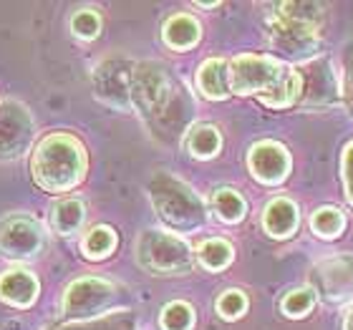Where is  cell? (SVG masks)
Masks as SVG:
<instances>
[{"instance_id":"1","label":"cell","mask_w":353,"mask_h":330,"mask_svg":"<svg viewBox=\"0 0 353 330\" xmlns=\"http://www.w3.org/2000/svg\"><path fill=\"white\" fill-rule=\"evenodd\" d=\"M190 96L176 91L170 74L157 63H134L132 71V106L159 136L179 132L184 114L190 111Z\"/></svg>"},{"instance_id":"2","label":"cell","mask_w":353,"mask_h":330,"mask_svg":"<svg viewBox=\"0 0 353 330\" xmlns=\"http://www.w3.org/2000/svg\"><path fill=\"white\" fill-rule=\"evenodd\" d=\"M88 154L81 139L71 134H48L38 141L30 156L33 182L48 194H63L83 182Z\"/></svg>"},{"instance_id":"3","label":"cell","mask_w":353,"mask_h":330,"mask_svg":"<svg viewBox=\"0 0 353 330\" xmlns=\"http://www.w3.org/2000/svg\"><path fill=\"white\" fill-rule=\"evenodd\" d=\"M149 197H152V207L159 214V220L176 232H194L205 225L207 205L190 184H184L174 174L159 172L152 176Z\"/></svg>"},{"instance_id":"4","label":"cell","mask_w":353,"mask_h":330,"mask_svg":"<svg viewBox=\"0 0 353 330\" xmlns=\"http://www.w3.org/2000/svg\"><path fill=\"white\" fill-rule=\"evenodd\" d=\"M137 260L154 275H179L192 267V249L164 229H144L137 240Z\"/></svg>"},{"instance_id":"5","label":"cell","mask_w":353,"mask_h":330,"mask_svg":"<svg viewBox=\"0 0 353 330\" xmlns=\"http://www.w3.org/2000/svg\"><path fill=\"white\" fill-rule=\"evenodd\" d=\"M46 243L43 225L33 214L15 212L0 220V257L8 262H33L43 255Z\"/></svg>"},{"instance_id":"6","label":"cell","mask_w":353,"mask_h":330,"mask_svg":"<svg viewBox=\"0 0 353 330\" xmlns=\"http://www.w3.org/2000/svg\"><path fill=\"white\" fill-rule=\"evenodd\" d=\"M285 63L272 56H258V53H240L228 63L230 94L235 96H263L280 81L285 74Z\"/></svg>"},{"instance_id":"7","label":"cell","mask_w":353,"mask_h":330,"mask_svg":"<svg viewBox=\"0 0 353 330\" xmlns=\"http://www.w3.org/2000/svg\"><path fill=\"white\" fill-rule=\"evenodd\" d=\"M117 300V285L103 278H79L63 290L61 310L68 320H94Z\"/></svg>"},{"instance_id":"8","label":"cell","mask_w":353,"mask_h":330,"mask_svg":"<svg viewBox=\"0 0 353 330\" xmlns=\"http://www.w3.org/2000/svg\"><path fill=\"white\" fill-rule=\"evenodd\" d=\"M36 124L26 103L18 99L0 101V162L21 159L33 144Z\"/></svg>"},{"instance_id":"9","label":"cell","mask_w":353,"mask_h":330,"mask_svg":"<svg viewBox=\"0 0 353 330\" xmlns=\"http://www.w3.org/2000/svg\"><path fill=\"white\" fill-rule=\"evenodd\" d=\"M295 74L301 79V96L298 101L305 106H333L341 101V81L336 79L331 61L323 56L303 61L295 68Z\"/></svg>"},{"instance_id":"10","label":"cell","mask_w":353,"mask_h":330,"mask_svg":"<svg viewBox=\"0 0 353 330\" xmlns=\"http://www.w3.org/2000/svg\"><path fill=\"white\" fill-rule=\"evenodd\" d=\"M132 71L126 59H106L94 71V96L111 109H132Z\"/></svg>"},{"instance_id":"11","label":"cell","mask_w":353,"mask_h":330,"mask_svg":"<svg viewBox=\"0 0 353 330\" xmlns=\"http://www.w3.org/2000/svg\"><path fill=\"white\" fill-rule=\"evenodd\" d=\"M310 280H313V293L318 290L325 300H353V255L321 260L310 272Z\"/></svg>"},{"instance_id":"12","label":"cell","mask_w":353,"mask_h":330,"mask_svg":"<svg viewBox=\"0 0 353 330\" xmlns=\"http://www.w3.org/2000/svg\"><path fill=\"white\" fill-rule=\"evenodd\" d=\"M270 41L285 59L301 61V63L308 61L318 48V33L313 25H303L280 15L270 21Z\"/></svg>"},{"instance_id":"13","label":"cell","mask_w":353,"mask_h":330,"mask_svg":"<svg viewBox=\"0 0 353 330\" xmlns=\"http://www.w3.org/2000/svg\"><path fill=\"white\" fill-rule=\"evenodd\" d=\"M248 169L260 184H283L290 174V154L278 141H258L248 152Z\"/></svg>"},{"instance_id":"14","label":"cell","mask_w":353,"mask_h":330,"mask_svg":"<svg viewBox=\"0 0 353 330\" xmlns=\"http://www.w3.org/2000/svg\"><path fill=\"white\" fill-rule=\"evenodd\" d=\"M38 293H41V285L33 272L13 267L0 275V300L10 308H30L36 302Z\"/></svg>"},{"instance_id":"15","label":"cell","mask_w":353,"mask_h":330,"mask_svg":"<svg viewBox=\"0 0 353 330\" xmlns=\"http://www.w3.org/2000/svg\"><path fill=\"white\" fill-rule=\"evenodd\" d=\"M263 229L272 240H288L298 229V207L293 199L275 197L263 212Z\"/></svg>"},{"instance_id":"16","label":"cell","mask_w":353,"mask_h":330,"mask_svg":"<svg viewBox=\"0 0 353 330\" xmlns=\"http://www.w3.org/2000/svg\"><path fill=\"white\" fill-rule=\"evenodd\" d=\"M199 38H202V25L190 13H174L162 25V41L172 51H190L199 43Z\"/></svg>"},{"instance_id":"17","label":"cell","mask_w":353,"mask_h":330,"mask_svg":"<svg viewBox=\"0 0 353 330\" xmlns=\"http://www.w3.org/2000/svg\"><path fill=\"white\" fill-rule=\"evenodd\" d=\"M51 229L61 237H74L79 229L83 227V220H86V207L79 197H63L56 199L51 205Z\"/></svg>"},{"instance_id":"18","label":"cell","mask_w":353,"mask_h":330,"mask_svg":"<svg viewBox=\"0 0 353 330\" xmlns=\"http://www.w3.org/2000/svg\"><path fill=\"white\" fill-rule=\"evenodd\" d=\"M197 88L199 94L210 101H225L230 96V79H228V61L225 59H207L197 71Z\"/></svg>"},{"instance_id":"19","label":"cell","mask_w":353,"mask_h":330,"mask_svg":"<svg viewBox=\"0 0 353 330\" xmlns=\"http://www.w3.org/2000/svg\"><path fill=\"white\" fill-rule=\"evenodd\" d=\"M210 207H212V214L225 225H237V222L245 220L248 214V202L240 192L230 189V187H222L212 194L210 199Z\"/></svg>"},{"instance_id":"20","label":"cell","mask_w":353,"mask_h":330,"mask_svg":"<svg viewBox=\"0 0 353 330\" xmlns=\"http://www.w3.org/2000/svg\"><path fill=\"white\" fill-rule=\"evenodd\" d=\"M220 149H222V134L212 124L192 126V132L187 134V152L194 159H212V156L220 154Z\"/></svg>"},{"instance_id":"21","label":"cell","mask_w":353,"mask_h":330,"mask_svg":"<svg viewBox=\"0 0 353 330\" xmlns=\"http://www.w3.org/2000/svg\"><path fill=\"white\" fill-rule=\"evenodd\" d=\"M232 257H235V247L225 237H207L197 245V260L210 272H220L230 267Z\"/></svg>"},{"instance_id":"22","label":"cell","mask_w":353,"mask_h":330,"mask_svg":"<svg viewBox=\"0 0 353 330\" xmlns=\"http://www.w3.org/2000/svg\"><path fill=\"white\" fill-rule=\"evenodd\" d=\"M298 96H301V79L295 74V68H285L280 81L270 91H265L260 96V101L265 106H270V109H285V106H293L298 101Z\"/></svg>"},{"instance_id":"23","label":"cell","mask_w":353,"mask_h":330,"mask_svg":"<svg viewBox=\"0 0 353 330\" xmlns=\"http://www.w3.org/2000/svg\"><path fill=\"white\" fill-rule=\"evenodd\" d=\"M117 249V232L109 225H96L94 229H88V235L81 240V252L86 260H106Z\"/></svg>"},{"instance_id":"24","label":"cell","mask_w":353,"mask_h":330,"mask_svg":"<svg viewBox=\"0 0 353 330\" xmlns=\"http://www.w3.org/2000/svg\"><path fill=\"white\" fill-rule=\"evenodd\" d=\"M310 229H313V235L323 237V240H336L346 229V217L336 207H321L310 217Z\"/></svg>"},{"instance_id":"25","label":"cell","mask_w":353,"mask_h":330,"mask_svg":"<svg viewBox=\"0 0 353 330\" xmlns=\"http://www.w3.org/2000/svg\"><path fill=\"white\" fill-rule=\"evenodd\" d=\"M159 325L162 330H192L194 328V308L184 300L170 302V305H164L162 316H159Z\"/></svg>"},{"instance_id":"26","label":"cell","mask_w":353,"mask_h":330,"mask_svg":"<svg viewBox=\"0 0 353 330\" xmlns=\"http://www.w3.org/2000/svg\"><path fill=\"white\" fill-rule=\"evenodd\" d=\"M275 13L280 18H288V21L318 28L321 15H323V6H318V3H280V6H275Z\"/></svg>"},{"instance_id":"27","label":"cell","mask_w":353,"mask_h":330,"mask_svg":"<svg viewBox=\"0 0 353 330\" xmlns=\"http://www.w3.org/2000/svg\"><path fill=\"white\" fill-rule=\"evenodd\" d=\"M316 305V293L313 287H295L280 300V310L285 318H305Z\"/></svg>"},{"instance_id":"28","label":"cell","mask_w":353,"mask_h":330,"mask_svg":"<svg viewBox=\"0 0 353 330\" xmlns=\"http://www.w3.org/2000/svg\"><path fill=\"white\" fill-rule=\"evenodd\" d=\"M214 310L225 320H237L248 313V295L240 293V290H225L214 302Z\"/></svg>"},{"instance_id":"29","label":"cell","mask_w":353,"mask_h":330,"mask_svg":"<svg viewBox=\"0 0 353 330\" xmlns=\"http://www.w3.org/2000/svg\"><path fill=\"white\" fill-rule=\"evenodd\" d=\"M71 33H74L79 41H94L99 33H101V15L96 10H79L71 18Z\"/></svg>"},{"instance_id":"30","label":"cell","mask_w":353,"mask_h":330,"mask_svg":"<svg viewBox=\"0 0 353 330\" xmlns=\"http://www.w3.org/2000/svg\"><path fill=\"white\" fill-rule=\"evenodd\" d=\"M343 187H346V197L353 205V141L343 152Z\"/></svg>"},{"instance_id":"31","label":"cell","mask_w":353,"mask_h":330,"mask_svg":"<svg viewBox=\"0 0 353 330\" xmlns=\"http://www.w3.org/2000/svg\"><path fill=\"white\" fill-rule=\"evenodd\" d=\"M343 330H353V308L343 316Z\"/></svg>"},{"instance_id":"32","label":"cell","mask_w":353,"mask_h":330,"mask_svg":"<svg viewBox=\"0 0 353 330\" xmlns=\"http://www.w3.org/2000/svg\"><path fill=\"white\" fill-rule=\"evenodd\" d=\"M348 91H351V101H353V59H351V68H348Z\"/></svg>"},{"instance_id":"33","label":"cell","mask_w":353,"mask_h":330,"mask_svg":"<svg viewBox=\"0 0 353 330\" xmlns=\"http://www.w3.org/2000/svg\"><path fill=\"white\" fill-rule=\"evenodd\" d=\"M220 3H197V8H217Z\"/></svg>"}]
</instances>
